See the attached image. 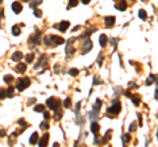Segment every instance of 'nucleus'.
Wrapping results in <instances>:
<instances>
[{
    "instance_id": "b1692460",
    "label": "nucleus",
    "mask_w": 158,
    "mask_h": 147,
    "mask_svg": "<svg viewBox=\"0 0 158 147\" xmlns=\"http://www.w3.org/2000/svg\"><path fill=\"white\" fill-rule=\"evenodd\" d=\"M153 81H155V75H153V74H151L150 76H149V79L146 80V85H151V84H153Z\"/></svg>"
},
{
    "instance_id": "cd10ccee",
    "label": "nucleus",
    "mask_w": 158,
    "mask_h": 147,
    "mask_svg": "<svg viewBox=\"0 0 158 147\" xmlns=\"http://www.w3.org/2000/svg\"><path fill=\"white\" fill-rule=\"evenodd\" d=\"M34 59V55L33 54H28L27 57H25V60H27V63H30V62H33Z\"/></svg>"
},
{
    "instance_id": "aec40b11",
    "label": "nucleus",
    "mask_w": 158,
    "mask_h": 147,
    "mask_svg": "<svg viewBox=\"0 0 158 147\" xmlns=\"http://www.w3.org/2000/svg\"><path fill=\"white\" fill-rule=\"evenodd\" d=\"M16 70L19 71V72H24V71L27 70V64H25V63H20V64H17V66H16Z\"/></svg>"
},
{
    "instance_id": "a211bd4d",
    "label": "nucleus",
    "mask_w": 158,
    "mask_h": 147,
    "mask_svg": "<svg viewBox=\"0 0 158 147\" xmlns=\"http://www.w3.org/2000/svg\"><path fill=\"white\" fill-rule=\"evenodd\" d=\"M129 97L132 99V101H133L135 105H140V96L138 95H129Z\"/></svg>"
},
{
    "instance_id": "a878e982",
    "label": "nucleus",
    "mask_w": 158,
    "mask_h": 147,
    "mask_svg": "<svg viewBox=\"0 0 158 147\" xmlns=\"http://www.w3.org/2000/svg\"><path fill=\"white\" fill-rule=\"evenodd\" d=\"M63 107L65 108H71V99L70 97H67V99L63 101Z\"/></svg>"
},
{
    "instance_id": "1a4fd4ad",
    "label": "nucleus",
    "mask_w": 158,
    "mask_h": 147,
    "mask_svg": "<svg viewBox=\"0 0 158 147\" xmlns=\"http://www.w3.org/2000/svg\"><path fill=\"white\" fill-rule=\"evenodd\" d=\"M50 40H53V45H62L65 44V40L62 37H58V36H50L49 37Z\"/></svg>"
},
{
    "instance_id": "2eb2a0df",
    "label": "nucleus",
    "mask_w": 158,
    "mask_h": 147,
    "mask_svg": "<svg viewBox=\"0 0 158 147\" xmlns=\"http://www.w3.org/2000/svg\"><path fill=\"white\" fill-rule=\"evenodd\" d=\"M107 36L105 34H100V37H99V44H100L101 47H104L105 45H107Z\"/></svg>"
},
{
    "instance_id": "393cba45",
    "label": "nucleus",
    "mask_w": 158,
    "mask_h": 147,
    "mask_svg": "<svg viewBox=\"0 0 158 147\" xmlns=\"http://www.w3.org/2000/svg\"><path fill=\"white\" fill-rule=\"evenodd\" d=\"M61 118H62V112L55 109V116H54V120H55V121H59Z\"/></svg>"
},
{
    "instance_id": "8fccbe9b",
    "label": "nucleus",
    "mask_w": 158,
    "mask_h": 147,
    "mask_svg": "<svg viewBox=\"0 0 158 147\" xmlns=\"http://www.w3.org/2000/svg\"><path fill=\"white\" fill-rule=\"evenodd\" d=\"M21 1H30V0H21Z\"/></svg>"
},
{
    "instance_id": "f704fd0d",
    "label": "nucleus",
    "mask_w": 158,
    "mask_h": 147,
    "mask_svg": "<svg viewBox=\"0 0 158 147\" xmlns=\"http://www.w3.org/2000/svg\"><path fill=\"white\" fill-rule=\"evenodd\" d=\"M111 134H112V130H108L107 133H105V137H104V139H103V140H104V142H107V140L111 138Z\"/></svg>"
},
{
    "instance_id": "a18cd8bd",
    "label": "nucleus",
    "mask_w": 158,
    "mask_h": 147,
    "mask_svg": "<svg viewBox=\"0 0 158 147\" xmlns=\"http://www.w3.org/2000/svg\"><path fill=\"white\" fill-rule=\"evenodd\" d=\"M54 71L58 74V71H59V66H58V64H55V66H54Z\"/></svg>"
},
{
    "instance_id": "f257e3e1",
    "label": "nucleus",
    "mask_w": 158,
    "mask_h": 147,
    "mask_svg": "<svg viewBox=\"0 0 158 147\" xmlns=\"http://www.w3.org/2000/svg\"><path fill=\"white\" fill-rule=\"evenodd\" d=\"M120 110H121V103L119 100H115L113 103H112V105L109 107V109L107 110V114L108 116H116V114L120 113Z\"/></svg>"
},
{
    "instance_id": "473e14b6",
    "label": "nucleus",
    "mask_w": 158,
    "mask_h": 147,
    "mask_svg": "<svg viewBox=\"0 0 158 147\" xmlns=\"http://www.w3.org/2000/svg\"><path fill=\"white\" fill-rule=\"evenodd\" d=\"M78 72H79V71H78L77 68H71V70L69 71V74H70L71 76H77V75H78Z\"/></svg>"
},
{
    "instance_id": "37998d69",
    "label": "nucleus",
    "mask_w": 158,
    "mask_h": 147,
    "mask_svg": "<svg viewBox=\"0 0 158 147\" xmlns=\"http://www.w3.org/2000/svg\"><path fill=\"white\" fill-rule=\"evenodd\" d=\"M5 137V130H3V129H0V138Z\"/></svg>"
},
{
    "instance_id": "6ab92c4d",
    "label": "nucleus",
    "mask_w": 158,
    "mask_h": 147,
    "mask_svg": "<svg viewBox=\"0 0 158 147\" xmlns=\"http://www.w3.org/2000/svg\"><path fill=\"white\" fill-rule=\"evenodd\" d=\"M138 17H140L141 20H146V17H148L146 11H145V9H140V11H138Z\"/></svg>"
},
{
    "instance_id": "49530a36",
    "label": "nucleus",
    "mask_w": 158,
    "mask_h": 147,
    "mask_svg": "<svg viewBox=\"0 0 158 147\" xmlns=\"http://www.w3.org/2000/svg\"><path fill=\"white\" fill-rule=\"evenodd\" d=\"M3 16H4V11H3V9H0V18H1Z\"/></svg>"
},
{
    "instance_id": "09e8293b",
    "label": "nucleus",
    "mask_w": 158,
    "mask_h": 147,
    "mask_svg": "<svg viewBox=\"0 0 158 147\" xmlns=\"http://www.w3.org/2000/svg\"><path fill=\"white\" fill-rule=\"evenodd\" d=\"M79 28H81V26H75V28H74V29H73V32H77V30H78V29H79Z\"/></svg>"
},
{
    "instance_id": "0eeeda50",
    "label": "nucleus",
    "mask_w": 158,
    "mask_h": 147,
    "mask_svg": "<svg viewBox=\"0 0 158 147\" xmlns=\"http://www.w3.org/2000/svg\"><path fill=\"white\" fill-rule=\"evenodd\" d=\"M104 24L107 28H112L115 25V17L113 16H107L104 18Z\"/></svg>"
},
{
    "instance_id": "2f4dec72",
    "label": "nucleus",
    "mask_w": 158,
    "mask_h": 147,
    "mask_svg": "<svg viewBox=\"0 0 158 147\" xmlns=\"http://www.w3.org/2000/svg\"><path fill=\"white\" fill-rule=\"evenodd\" d=\"M5 96H7V93H5V89H4V88H0V100L5 99Z\"/></svg>"
},
{
    "instance_id": "72a5a7b5",
    "label": "nucleus",
    "mask_w": 158,
    "mask_h": 147,
    "mask_svg": "<svg viewBox=\"0 0 158 147\" xmlns=\"http://www.w3.org/2000/svg\"><path fill=\"white\" fill-rule=\"evenodd\" d=\"M41 3H42V0H36V1H32V3H30V7L34 8V7H37L38 4H41Z\"/></svg>"
},
{
    "instance_id": "de8ad7c7",
    "label": "nucleus",
    "mask_w": 158,
    "mask_h": 147,
    "mask_svg": "<svg viewBox=\"0 0 158 147\" xmlns=\"http://www.w3.org/2000/svg\"><path fill=\"white\" fill-rule=\"evenodd\" d=\"M82 3H83V4H88V3H90V0H82Z\"/></svg>"
},
{
    "instance_id": "4468645a",
    "label": "nucleus",
    "mask_w": 158,
    "mask_h": 147,
    "mask_svg": "<svg viewBox=\"0 0 158 147\" xmlns=\"http://www.w3.org/2000/svg\"><path fill=\"white\" fill-rule=\"evenodd\" d=\"M38 139H40V137H38L37 133H33L32 135H30V139H29V143L30 144H36L38 142Z\"/></svg>"
},
{
    "instance_id": "412c9836",
    "label": "nucleus",
    "mask_w": 158,
    "mask_h": 147,
    "mask_svg": "<svg viewBox=\"0 0 158 147\" xmlns=\"http://www.w3.org/2000/svg\"><path fill=\"white\" fill-rule=\"evenodd\" d=\"M101 104H103V101H101V100H99V99H98L96 101H95V105H94V112H98V110L100 109Z\"/></svg>"
},
{
    "instance_id": "c85d7f7f",
    "label": "nucleus",
    "mask_w": 158,
    "mask_h": 147,
    "mask_svg": "<svg viewBox=\"0 0 158 147\" xmlns=\"http://www.w3.org/2000/svg\"><path fill=\"white\" fill-rule=\"evenodd\" d=\"M78 1H79V0H70V1H69V5H67V7H69V8H73V7H77V4H78Z\"/></svg>"
},
{
    "instance_id": "79ce46f5",
    "label": "nucleus",
    "mask_w": 158,
    "mask_h": 147,
    "mask_svg": "<svg viewBox=\"0 0 158 147\" xmlns=\"http://www.w3.org/2000/svg\"><path fill=\"white\" fill-rule=\"evenodd\" d=\"M101 63H103V55H99V58H98V64H99V66H101Z\"/></svg>"
},
{
    "instance_id": "ddd939ff",
    "label": "nucleus",
    "mask_w": 158,
    "mask_h": 147,
    "mask_svg": "<svg viewBox=\"0 0 158 147\" xmlns=\"http://www.w3.org/2000/svg\"><path fill=\"white\" fill-rule=\"evenodd\" d=\"M90 129H91V131H92L94 134H98V131L100 130V125H99L98 122H92Z\"/></svg>"
},
{
    "instance_id": "c9c22d12",
    "label": "nucleus",
    "mask_w": 158,
    "mask_h": 147,
    "mask_svg": "<svg viewBox=\"0 0 158 147\" xmlns=\"http://www.w3.org/2000/svg\"><path fill=\"white\" fill-rule=\"evenodd\" d=\"M135 130H136V122H132V124L129 125V131H131V133H133Z\"/></svg>"
},
{
    "instance_id": "58836bf2",
    "label": "nucleus",
    "mask_w": 158,
    "mask_h": 147,
    "mask_svg": "<svg viewBox=\"0 0 158 147\" xmlns=\"http://www.w3.org/2000/svg\"><path fill=\"white\" fill-rule=\"evenodd\" d=\"M40 127H41V129H42V130H46V129H49V125H47L46 122H41Z\"/></svg>"
},
{
    "instance_id": "6e6552de",
    "label": "nucleus",
    "mask_w": 158,
    "mask_h": 147,
    "mask_svg": "<svg viewBox=\"0 0 158 147\" xmlns=\"http://www.w3.org/2000/svg\"><path fill=\"white\" fill-rule=\"evenodd\" d=\"M47 142H49V134H44V135H42V138H41V139H38V146H41V147H44V146H46L47 144Z\"/></svg>"
},
{
    "instance_id": "3c124183",
    "label": "nucleus",
    "mask_w": 158,
    "mask_h": 147,
    "mask_svg": "<svg viewBox=\"0 0 158 147\" xmlns=\"http://www.w3.org/2000/svg\"><path fill=\"white\" fill-rule=\"evenodd\" d=\"M1 1H3V0H0V4H1Z\"/></svg>"
},
{
    "instance_id": "f03ea898",
    "label": "nucleus",
    "mask_w": 158,
    "mask_h": 147,
    "mask_svg": "<svg viewBox=\"0 0 158 147\" xmlns=\"http://www.w3.org/2000/svg\"><path fill=\"white\" fill-rule=\"evenodd\" d=\"M46 105H47V108H49V109L55 110V109H58V108H59L61 100H59V99H57V97H49V99H47V101H46Z\"/></svg>"
},
{
    "instance_id": "9b49d317",
    "label": "nucleus",
    "mask_w": 158,
    "mask_h": 147,
    "mask_svg": "<svg viewBox=\"0 0 158 147\" xmlns=\"http://www.w3.org/2000/svg\"><path fill=\"white\" fill-rule=\"evenodd\" d=\"M69 26H70V22H69V21H61L59 25H58V29H59L61 32H66V30L69 29Z\"/></svg>"
},
{
    "instance_id": "c03bdc74",
    "label": "nucleus",
    "mask_w": 158,
    "mask_h": 147,
    "mask_svg": "<svg viewBox=\"0 0 158 147\" xmlns=\"http://www.w3.org/2000/svg\"><path fill=\"white\" fill-rule=\"evenodd\" d=\"M44 117H45V120H49V117H50V116H49V113H47V112H45V110H44Z\"/></svg>"
},
{
    "instance_id": "e433bc0d",
    "label": "nucleus",
    "mask_w": 158,
    "mask_h": 147,
    "mask_svg": "<svg viewBox=\"0 0 158 147\" xmlns=\"http://www.w3.org/2000/svg\"><path fill=\"white\" fill-rule=\"evenodd\" d=\"M33 13H34V16H36V17H41V16H42V12H41V9H34Z\"/></svg>"
},
{
    "instance_id": "7ed1b4c3",
    "label": "nucleus",
    "mask_w": 158,
    "mask_h": 147,
    "mask_svg": "<svg viewBox=\"0 0 158 147\" xmlns=\"http://www.w3.org/2000/svg\"><path fill=\"white\" fill-rule=\"evenodd\" d=\"M30 85V79L29 77H21V79H19L17 80V83H16V87H17V89L20 91H24L25 88H28Z\"/></svg>"
},
{
    "instance_id": "bb28decb",
    "label": "nucleus",
    "mask_w": 158,
    "mask_h": 147,
    "mask_svg": "<svg viewBox=\"0 0 158 147\" xmlns=\"http://www.w3.org/2000/svg\"><path fill=\"white\" fill-rule=\"evenodd\" d=\"M44 110H45V107L42 105V104L36 105V107H34V112H44Z\"/></svg>"
},
{
    "instance_id": "dca6fc26",
    "label": "nucleus",
    "mask_w": 158,
    "mask_h": 147,
    "mask_svg": "<svg viewBox=\"0 0 158 147\" xmlns=\"http://www.w3.org/2000/svg\"><path fill=\"white\" fill-rule=\"evenodd\" d=\"M46 55H41V59H40V63H37L36 64V66H34V68H36V70H37V68H40L41 66H44L45 63H46Z\"/></svg>"
},
{
    "instance_id": "423d86ee",
    "label": "nucleus",
    "mask_w": 158,
    "mask_h": 147,
    "mask_svg": "<svg viewBox=\"0 0 158 147\" xmlns=\"http://www.w3.org/2000/svg\"><path fill=\"white\" fill-rule=\"evenodd\" d=\"M91 49H92V42H91V40H86L84 41V47H83V50H82V54H87Z\"/></svg>"
},
{
    "instance_id": "7c9ffc66",
    "label": "nucleus",
    "mask_w": 158,
    "mask_h": 147,
    "mask_svg": "<svg viewBox=\"0 0 158 147\" xmlns=\"http://www.w3.org/2000/svg\"><path fill=\"white\" fill-rule=\"evenodd\" d=\"M129 140H131V135H129V134H124V135H123V142H124V143H128Z\"/></svg>"
},
{
    "instance_id": "9d476101",
    "label": "nucleus",
    "mask_w": 158,
    "mask_h": 147,
    "mask_svg": "<svg viewBox=\"0 0 158 147\" xmlns=\"http://www.w3.org/2000/svg\"><path fill=\"white\" fill-rule=\"evenodd\" d=\"M127 7H128V4H127V1H125V0H120V1L115 5V8H116V9H119V11H125V9H127Z\"/></svg>"
},
{
    "instance_id": "c756f323",
    "label": "nucleus",
    "mask_w": 158,
    "mask_h": 147,
    "mask_svg": "<svg viewBox=\"0 0 158 147\" xmlns=\"http://www.w3.org/2000/svg\"><path fill=\"white\" fill-rule=\"evenodd\" d=\"M4 81H5V83L13 81V76H12V75H5V76H4Z\"/></svg>"
},
{
    "instance_id": "a19ab883",
    "label": "nucleus",
    "mask_w": 158,
    "mask_h": 147,
    "mask_svg": "<svg viewBox=\"0 0 158 147\" xmlns=\"http://www.w3.org/2000/svg\"><path fill=\"white\" fill-rule=\"evenodd\" d=\"M137 117H138V126H142V117H141V114L140 113H137Z\"/></svg>"
},
{
    "instance_id": "f8f14e48",
    "label": "nucleus",
    "mask_w": 158,
    "mask_h": 147,
    "mask_svg": "<svg viewBox=\"0 0 158 147\" xmlns=\"http://www.w3.org/2000/svg\"><path fill=\"white\" fill-rule=\"evenodd\" d=\"M73 41L74 40H70L69 41V44H67V49H66V51H67V55H73L75 51V49L73 47Z\"/></svg>"
},
{
    "instance_id": "ea45409f",
    "label": "nucleus",
    "mask_w": 158,
    "mask_h": 147,
    "mask_svg": "<svg viewBox=\"0 0 158 147\" xmlns=\"http://www.w3.org/2000/svg\"><path fill=\"white\" fill-rule=\"evenodd\" d=\"M100 83H101V81L99 80V77L98 76H94V84H95V85H98V84H100Z\"/></svg>"
},
{
    "instance_id": "5701e85b",
    "label": "nucleus",
    "mask_w": 158,
    "mask_h": 147,
    "mask_svg": "<svg viewBox=\"0 0 158 147\" xmlns=\"http://www.w3.org/2000/svg\"><path fill=\"white\" fill-rule=\"evenodd\" d=\"M5 93H7L8 97H13V95H15V88H13V87H9L7 91H5Z\"/></svg>"
},
{
    "instance_id": "4c0bfd02",
    "label": "nucleus",
    "mask_w": 158,
    "mask_h": 147,
    "mask_svg": "<svg viewBox=\"0 0 158 147\" xmlns=\"http://www.w3.org/2000/svg\"><path fill=\"white\" fill-rule=\"evenodd\" d=\"M44 42H45V45H46V46H51V42H50V38H49V37H45Z\"/></svg>"
},
{
    "instance_id": "20e7f679",
    "label": "nucleus",
    "mask_w": 158,
    "mask_h": 147,
    "mask_svg": "<svg viewBox=\"0 0 158 147\" xmlns=\"http://www.w3.org/2000/svg\"><path fill=\"white\" fill-rule=\"evenodd\" d=\"M40 36H41V32H36L33 36H30L29 41L32 45H38L40 44Z\"/></svg>"
},
{
    "instance_id": "4be33fe9",
    "label": "nucleus",
    "mask_w": 158,
    "mask_h": 147,
    "mask_svg": "<svg viewBox=\"0 0 158 147\" xmlns=\"http://www.w3.org/2000/svg\"><path fill=\"white\" fill-rule=\"evenodd\" d=\"M20 26H19V25H15L13 28H12V34H13V36H20Z\"/></svg>"
},
{
    "instance_id": "39448f33",
    "label": "nucleus",
    "mask_w": 158,
    "mask_h": 147,
    "mask_svg": "<svg viewBox=\"0 0 158 147\" xmlns=\"http://www.w3.org/2000/svg\"><path fill=\"white\" fill-rule=\"evenodd\" d=\"M21 9H23V5H21L20 1H13V3H12V11H13L16 15L20 13Z\"/></svg>"
},
{
    "instance_id": "f3484780",
    "label": "nucleus",
    "mask_w": 158,
    "mask_h": 147,
    "mask_svg": "<svg viewBox=\"0 0 158 147\" xmlns=\"http://www.w3.org/2000/svg\"><path fill=\"white\" fill-rule=\"evenodd\" d=\"M21 58H23V53H21V51H16V53H13V55H12V60H16V62H19Z\"/></svg>"
}]
</instances>
